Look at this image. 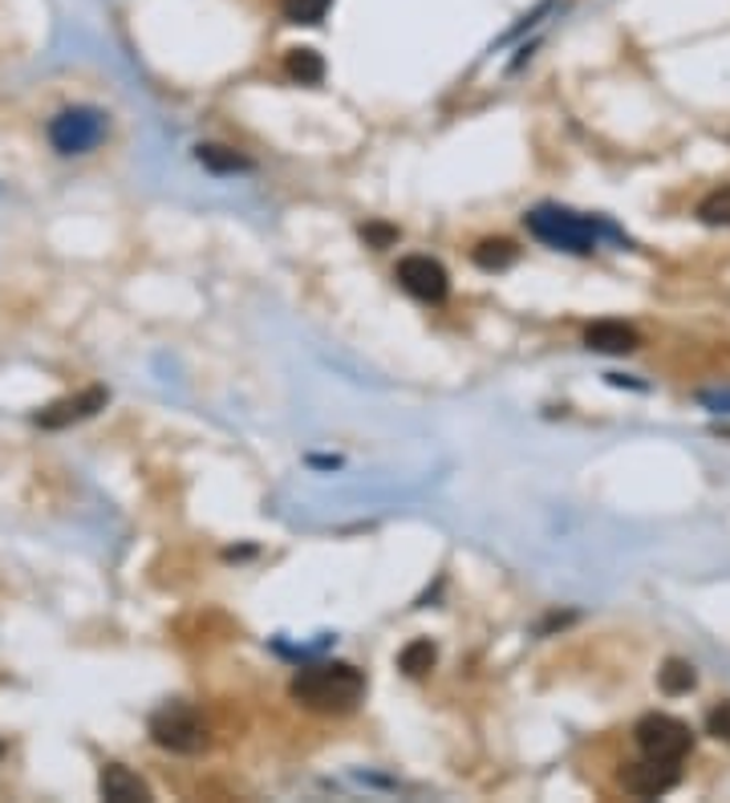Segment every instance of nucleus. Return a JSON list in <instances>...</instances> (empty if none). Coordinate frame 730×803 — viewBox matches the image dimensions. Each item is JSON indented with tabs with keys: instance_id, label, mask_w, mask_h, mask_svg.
<instances>
[{
	"instance_id": "9",
	"label": "nucleus",
	"mask_w": 730,
	"mask_h": 803,
	"mask_svg": "<svg viewBox=\"0 0 730 803\" xmlns=\"http://www.w3.org/2000/svg\"><path fill=\"white\" fill-rule=\"evenodd\" d=\"M98 791H101V800L106 803H142V800H151V788L142 783L130 767H122V763H106L101 767V775H98Z\"/></svg>"
},
{
	"instance_id": "12",
	"label": "nucleus",
	"mask_w": 730,
	"mask_h": 803,
	"mask_svg": "<svg viewBox=\"0 0 730 803\" xmlns=\"http://www.w3.org/2000/svg\"><path fill=\"white\" fill-rule=\"evenodd\" d=\"M195 159H200L207 171H215V175H232V171H248V159L244 154H236L232 147H219V142H203L200 151H195Z\"/></svg>"
},
{
	"instance_id": "20",
	"label": "nucleus",
	"mask_w": 730,
	"mask_h": 803,
	"mask_svg": "<svg viewBox=\"0 0 730 803\" xmlns=\"http://www.w3.org/2000/svg\"><path fill=\"white\" fill-rule=\"evenodd\" d=\"M702 402H710V406H727L730 410V394H702Z\"/></svg>"
},
{
	"instance_id": "7",
	"label": "nucleus",
	"mask_w": 730,
	"mask_h": 803,
	"mask_svg": "<svg viewBox=\"0 0 730 803\" xmlns=\"http://www.w3.org/2000/svg\"><path fill=\"white\" fill-rule=\"evenodd\" d=\"M678 763H662V759H642V763L621 767V788L637 795V800H662L666 791L678 788Z\"/></svg>"
},
{
	"instance_id": "18",
	"label": "nucleus",
	"mask_w": 730,
	"mask_h": 803,
	"mask_svg": "<svg viewBox=\"0 0 730 803\" xmlns=\"http://www.w3.org/2000/svg\"><path fill=\"white\" fill-rule=\"evenodd\" d=\"M706 735H715L718 742H730V703H718L706 715Z\"/></svg>"
},
{
	"instance_id": "11",
	"label": "nucleus",
	"mask_w": 730,
	"mask_h": 803,
	"mask_svg": "<svg viewBox=\"0 0 730 803\" xmlns=\"http://www.w3.org/2000/svg\"><path fill=\"white\" fill-rule=\"evenodd\" d=\"M657 686H662V694H669V698H678V694H690L694 686H698V674H694L690 662H681V657H669L662 670H657Z\"/></svg>"
},
{
	"instance_id": "15",
	"label": "nucleus",
	"mask_w": 730,
	"mask_h": 803,
	"mask_svg": "<svg viewBox=\"0 0 730 803\" xmlns=\"http://www.w3.org/2000/svg\"><path fill=\"white\" fill-rule=\"evenodd\" d=\"M329 4L333 0H280V13L289 17L292 25H316V21H325Z\"/></svg>"
},
{
	"instance_id": "10",
	"label": "nucleus",
	"mask_w": 730,
	"mask_h": 803,
	"mask_svg": "<svg viewBox=\"0 0 730 803\" xmlns=\"http://www.w3.org/2000/svg\"><path fill=\"white\" fill-rule=\"evenodd\" d=\"M584 345L597 353H633L642 345V338L625 321H597V325L584 329Z\"/></svg>"
},
{
	"instance_id": "4",
	"label": "nucleus",
	"mask_w": 730,
	"mask_h": 803,
	"mask_svg": "<svg viewBox=\"0 0 730 803\" xmlns=\"http://www.w3.org/2000/svg\"><path fill=\"white\" fill-rule=\"evenodd\" d=\"M151 739L171 754H200L207 747V727L191 706L171 703L151 715Z\"/></svg>"
},
{
	"instance_id": "19",
	"label": "nucleus",
	"mask_w": 730,
	"mask_h": 803,
	"mask_svg": "<svg viewBox=\"0 0 730 803\" xmlns=\"http://www.w3.org/2000/svg\"><path fill=\"white\" fill-rule=\"evenodd\" d=\"M362 236L374 244V248H390L394 239H398V232L394 227H382V224H369V227H362Z\"/></svg>"
},
{
	"instance_id": "21",
	"label": "nucleus",
	"mask_w": 730,
	"mask_h": 803,
	"mask_svg": "<svg viewBox=\"0 0 730 803\" xmlns=\"http://www.w3.org/2000/svg\"><path fill=\"white\" fill-rule=\"evenodd\" d=\"M0 759H4V742H0Z\"/></svg>"
},
{
	"instance_id": "14",
	"label": "nucleus",
	"mask_w": 730,
	"mask_h": 803,
	"mask_svg": "<svg viewBox=\"0 0 730 803\" xmlns=\"http://www.w3.org/2000/svg\"><path fill=\"white\" fill-rule=\"evenodd\" d=\"M434 662H439V650H434L427 638L410 641V645L398 653V665H402V674H410V678H422V674H430V670H434Z\"/></svg>"
},
{
	"instance_id": "1",
	"label": "nucleus",
	"mask_w": 730,
	"mask_h": 803,
	"mask_svg": "<svg viewBox=\"0 0 730 803\" xmlns=\"http://www.w3.org/2000/svg\"><path fill=\"white\" fill-rule=\"evenodd\" d=\"M289 694L309 710H321V715H345L365 698V678L362 670L350 662H321V665H304L301 674L292 678Z\"/></svg>"
},
{
	"instance_id": "3",
	"label": "nucleus",
	"mask_w": 730,
	"mask_h": 803,
	"mask_svg": "<svg viewBox=\"0 0 730 803\" xmlns=\"http://www.w3.org/2000/svg\"><path fill=\"white\" fill-rule=\"evenodd\" d=\"M110 118L98 106H69L50 122V142L57 154H89L106 139Z\"/></svg>"
},
{
	"instance_id": "13",
	"label": "nucleus",
	"mask_w": 730,
	"mask_h": 803,
	"mask_svg": "<svg viewBox=\"0 0 730 803\" xmlns=\"http://www.w3.org/2000/svg\"><path fill=\"white\" fill-rule=\"evenodd\" d=\"M285 69H289L292 82H301V86H316L321 77H325V62H321V53L316 50H292L285 57Z\"/></svg>"
},
{
	"instance_id": "2",
	"label": "nucleus",
	"mask_w": 730,
	"mask_h": 803,
	"mask_svg": "<svg viewBox=\"0 0 730 803\" xmlns=\"http://www.w3.org/2000/svg\"><path fill=\"white\" fill-rule=\"evenodd\" d=\"M528 232L548 248L560 251H577V256H589L597 251V236H601V224L597 220H584V215L568 212V207H536L528 212Z\"/></svg>"
},
{
	"instance_id": "8",
	"label": "nucleus",
	"mask_w": 730,
	"mask_h": 803,
	"mask_svg": "<svg viewBox=\"0 0 730 803\" xmlns=\"http://www.w3.org/2000/svg\"><path fill=\"white\" fill-rule=\"evenodd\" d=\"M106 402H110V389L89 386V389H82V394H74V398H62V402H53V406H45L33 422L45 430H65V427H74V422L94 418L98 410H106Z\"/></svg>"
},
{
	"instance_id": "5",
	"label": "nucleus",
	"mask_w": 730,
	"mask_h": 803,
	"mask_svg": "<svg viewBox=\"0 0 730 803\" xmlns=\"http://www.w3.org/2000/svg\"><path fill=\"white\" fill-rule=\"evenodd\" d=\"M633 739L645 759H662V763H681L694 751V730L674 715H645L633 727Z\"/></svg>"
},
{
	"instance_id": "16",
	"label": "nucleus",
	"mask_w": 730,
	"mask_h": 803,
	"mask_svg": "<svg viewBox=\"0 0 730 803\" xmlns=\"http://www.w3.org/2000/svg\"><path fill=\"white\" fill-rule=\"evenodd\" d=\"M516 260V248L507 244V239H483L475 248V264L479 268H487V272H500L507 264Z\"/></svg>"
},
{
	"instance_id": "6",
	"label": "nucleus",
	"mask_w": 730,
	"mask_h": 803,
	"mask_svg": "<svg viewBox=\"0 0 730 803\" xmlns=\"http://www.w3.org/2000/svg\"><path fill=\"white\" fill-rule=\"evenodd\" d=\"M398 285H402L410 297L427 304H439L447 301V292H451V277H447V268L439 260H430V256H406L398 260Z\"/></svg>"
},
{
	"instance_id": "17",
	"label": "nucleus",
	"mask_w": 730,
	"mask_h": 803,
	"mask_svg": "<svg viewBox=\"0 0 730 803\" xmlns=\"http://www.w3.org/2000/svg\"><path fill=\"white\" fill-rule=\"evenodd\" d=\"M698 220L710 227H730V188L710 191V195L698 203Z\"/></svg>"
}]
</instances>
